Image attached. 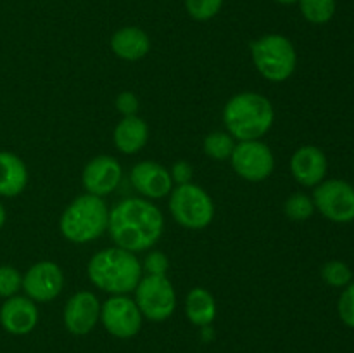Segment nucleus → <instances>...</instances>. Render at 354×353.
<instances>
[{"mask_svg": "<svg viewBox=\"0 0 354 353\" xmlns=\"http://www.w3.org/2000/svg\"><path fill=\"white\" fill-rule=\"evenodd\" d=\"M111 239L118 248L140 253L159 242L165 232V217L149 199L127 197L109 210Z\"/></svg>", "mask_w": 354, "mask_h": 353, "instance_id": "nucleus-1", "label": "nucleus"}, {"mask_svg": "<svg viewBox=\"0 0 354 353\" xmlns=\"http://www.w3.org/2000/svg\"><path fill=\"white\" fill-rule=\"evenodd\" d=\"M275 109L268 97L242 92L232 97L223 107V123L235 141H258L270 132Z\"/></svg>", "mask_w": 354, "mask_h": 353, "instance_id": "nucleus-2", "label": "nucleus"}, {"mask_svg": "<svg viewBox=\"0 0 354 353\" xmlns=\"http://www.w3.org/2000/svg\"><path fill=\"white\" fill-rule=\"evenodd\" d=\"M90 282L109 294H128L142 279V263L135 253L123 248H107L95 253L86 266Z\"/></svg>", "mask_w": 354, "mask_h": 353, "instance_id": "nucleus-3", "label": "nucleus"}, {"mask_svg": "<svg viewBox=\"0 0 354 353\" xmlns=\"http://www.w3.org/2000/svg\"><path fill=\"white\" fill-rule=\"evenodd\" d=\"M109 227V208L102 197L82 194L64 210L59 228L75 244H86L102 237Z\"/></svg>", "mask_w": 354, "mask_h": 353, "instance_id": "nucleus-4", "label": "nucleus"}, {"mask_svg": "<svg viewBox=\"0 0 354 353\" xmlns=\"http://www.w3.org/2000/svg\"><path fill=\"white\" fill-rule=\"evenodd\" d=\"M251 55L259 75L275 83H282L296 71L297 54L292 42L279 33H270L251 44Z\"/></svg>", "mask_w": 354, "mask_h": 353, "instance_id": "nucleus-5", "label": "nucleus"}, {"mask_svg": "<svg viewBox=\"0 0 354 353\" xmlns=\"http://www.w3.org/2000/svg\"><path fill=\"white\" fill-rule=\"evenodd\" d=\"M169 211L176 224L190 230H203L213 221L214 203L197 183H183L169 192Z\"/></svg>", "mask_w": 354, "mask_h": 353, "instance_id": "nucleus-6", "label": "nucleus"}, {"mask_svg": "<svg viewBox=\"0 0 354 353\" xmlns=\"http://www.w3.org/2000/svg\"><path fill=\"white\" fill-rule=\"evenodd\" d=\"M135 303L142 317L152 322H162L176 308V293L166 275H145L135 287Z\"/></svg>", "mask_w": 354, "mask_h": 353, "instance_id": "nucleus-7", "label": "nucleus"}, {"mask_svg": "<svg viewBox=\"0 0 354 353\" xmlns=\"http://www.w3.org/2000/svg\"><path fill=\"white\" fill-rule=\"evenodd\" d=\"M315 210L335 224H349L354 220V187L339 179L324 180L315 187Z\"/></svg>", "mask_w": 354, "mask_h": 353, "instance_id": "nucleus-8", "label": "nucleus"}, {"mask_svg": "<svg viewBox=\"0 0 354 353\" xmlns=\"http://www.w3.org/2000/svg\"><path fill=\"white\" fill-rule=\"evenodd\" d=\"M235 173L248 182H263L275 170L273 152L261 138L242 141L235 144L230 156Z\"/></svg>", "mask_w": 354, "mask_h": 353, "instance_id": "nucleus-9", "label": "nucleus"}, {"mask_svg": "<svg viewBox=\"0 0 354 353\" xmlns=\"http://www.w3.org/2000/svg\"><path fill=\"white\" fill-rule=\"evenodd\" d=\"M142 317L135 300L127 294H113L100 305V322L111 336L120 339H130L142 329Z\"/></svg>", "mask_w": 354, "mask_h": 353, "instance_id": "nucleus-10", "label": "nucleus"}, {"mask_svg": "<svg viewBox=\"0 0 354 353\" xmlns=\"http://www.w3.org/2000/svg\"><path fill=\"white\" fill-rule=\"evenodd\" d=\"M24 294L35 303H47L55 300L64 289V273L54 262H38L23 275Z\"/></svg>", "mask_w": 354, "mask_h": 353, "instance_id": "nucleus-11", "label": "nucleus"}, {"mask_svg": "<svg viewBox=\"0 0 354 353\" xmlns=\"http://www.w3.org/2000/svg\"><path fill=\"white\" fill-rule=\"evenodd\" d=\"M121 175H123V170H121L120 161L113 156L102 154L86 163L82 173V183L86 194L104 197L118 189Z\"/></svg>", "mask_w": 354, "mask_h": 353, "instance_id": "nucleus-12", "label": "nucleus"}, {"mask_svg": "<svg viewBox=\"0 0 354 353\" xmlns=\"http://www.w3.org/2000/svg\"><path fill=\"white\" fill-rule=\"evenodd\" d=\"M99 320L100 303L92 291H80L69 298L64 307V325L71 334H88Z\"/></svg>", "mask_w": 354, "mask_h": 353, "instance_id": "nucleus-13", "label": "nucleus"}, {"mask_svg": "<svg viewBox=\"0 0 354 353\" xmlns=\"http://www.w3.org/2000/svg\"><path fill=\"white\" fill-rule=\"evenodd\" d=\"M38 307L28 296H10L0 307V325L12 336L30 334L38 324Z\"/></svg>", "mask_w": 354, "mask_h": 353, "instance_id": "nucleus-14", "label": "nucleus"}, {"mask_svg": "<svg viewBox=\"0 0 354 353\" xmlns=\"http://www.w3.org/2000/svg\"><path fill=\"white\" fill-rule=\"evenodd\" d=\"M131 183L145 199H161L173 190L169 170L156 161H140L131 168Z\"/></svg>", "mask_w": 354, "mask_h": 353, "instance_id": "nucleus-15", "label": "nucleus"}, {"mask_svg": "<svg viewBox=\"0 0 354 353\" xmlns=\"http://www.w3.org/2000/svg\"><path fill=\"white\" fill-rule=\"evenodd\" d=\"M327 156L317 145H303L290 158V172L303 187H317L327 175Z\"/></svg>", "mask_w": 354, "mask_h": 353, "instance_id": "nucleus-16", "label": "nucleus"}, {"mask_svg": "<svg viewBox=\"0 0 354 353\" xmlns=\"http://www.w3.org/2000/svg\"><path fill=\"white\" fill-rule=\"evenodd\" d=\"M111 48L123 61H138L151 51V38L142 28L124 26L111 37Z\"/></svg>", "mask_w": 354, "mask_h": 353, "instance_id": "nucleus-17", "label": "nucleus"}, {"mask_svg": "<svg viewBox=\"0 0 354 353\" xmlns=\"http://www.w3.org/2000/svg\"><path fill=\"white\" fill-rule=\"evenodd\" d=\"M26 185L28 168L23 159L10 151H0V196L16 197Z\"/></svg>", "mask_w": 354, "mask_h": 353, "instance_id": "nucleus-18", "label": "nucleus"}, {"mask_svg": "<svg viewBox=\"0 0 354 353\" xmlns=\"http://www.w3.org/2000/svg\"><path fill=\"white\" fill-rule=\"evenodd\" d=\"M114 145L123 154H137L149 141V127L140 116H124L114 128Z\"/></svg>", "mask_w": 354, "mask_h": 353, "instance_id": "nucleus-19", "label": "nucleus"}, {"mask_svg": "<svg viewBox=\"0 0 354 353\" xmlns=\"http://www.w3.org/2000/svg\"><path fill=\"white\" fill-rule=\"evenodd\" d=\"M218 307L213 294L204 287H194L187 294L185 315L197 327H207L216 318Z\"/></svg>", "mask_w": 354, "mask_h": 353, "instance_id": "nucleus-20", "label": "nucleus"}, {"mask_svg": "<svg viewBox=\"0 0 354 353\" xmlns=\"http://www.w3.org/2000/svg\"><path fill=\"white\" fill-rule=\"evenodd\" d=\"M304 19L311 24H325L334 17L335 0H299Z\"/></svg>", "mask_w": 354, "mask_h": 353, "instance_id": "nucleus-21", "label": "nucleus"}, {"mask_svg": "<svg viewBox=\"0 0 354 353\" xmlns=\"http://www.w3.org/2000/svg\"><path fill=\"white\" fill-rule=\"evenodd\" d=\"M203 147L209 158L223 161V159L230 158L232 152H234L235 138L228 132H211L204 138Z\"/></svg>", "mask_w": 354, "mask_h": 353, "instance_id": "nucleus-22", "label": "nucleus"}, {"mask_svg": "<svg viewBox=\"0 0 354 353\" xmlns=\"http://www.w3.org/2000/svg\"><path fill=\"white\" fill-rule=\"evenodd\" d=\"M283 213L292 221H306L313 217L315 203L313 197L304 192H296L283 203Z\"/></svg>", "mask_w": 354, "mask_h": 353, "instance_id": "nucleus-23", "label": "nucleus"}, {"mask_svg": "<svg viewBox=\"0 0 354 353\" xmlns=\"http://www.w3.org/2000/svg\"><path fill=\"white\" fill-rule=\"evenodd\" d=\"M322 279L332 287H346L348 284H351L353 272L344 262H339V260H330L324 265L322 269Z\"/></svg>", "mask_w": 354, "mask_h": 353, "instance_id": "nucleus-24", "label": "nucleus"}, {"mask_svg": "<svg viewBox=\"0 0 354 353\" xmlns=\"http://www.w3.org/2000/svg\"><path fill=\"white\" fill-rule=\"evenodd\" d=\"M223 7V0H185L189 16L196 21H209Z\"/></svg>", "mask_w": 354, "mask_h": 353, "instance_id": "nucleus-25", "label": "nucleus"}, {"mask_svg": "<svg viewBox=\"0 0 354 353\" xmlns=\"http://www.w3.org/2000/svg\"><path fill=\"white\" fill-rule=\"evenodd\" d=\"M23 287V275L17 269L10 265H0V298L7 300L16 296Z\"/></svg>", "mask_w": 354, "mask_h": 353, "instance_id": "nucleus-26", "label": "nucleus"}, {"mask_svg": "<svg viewBox=\"0 0 354 353\" xmlns=\"http://www.w3.org/2000/svg\"><path fill=\"white\" fill-rule=\"evenodd\" d=\"M339 317L344 322L348 327L354 329V282L348 284L346 289L342 291L341 298H339Z\"/></svg>", "mask_w": 354, "mask_h": 353, "instance_id": "nucleus-27", "label": "nucleus"}, {"mask_svg": "<svg viewBox=\"0 0 354 353\" xmlns=\"http://www.w3.org/2000/svg\"><path fill=\"white\" fill-rule=\"evenodd\" d=\"M168 269L169 260L162 251H151L142 263V270H145L147 275H166Z\"/></svg>", "mask_w": 354, "mask_h": 353, "instance_id": "nucleus-28", "label": "nucleus"}, {"mask_svg": "<svg viewBox=\"0 0 354 353\" xmlns=\"http://www.w3.org/2000/svg\"><path fill=\"white\" fill-rule=\"evenodd\" d=\"M116 109L118 113L124 116H135L138 111V99L133 92H121L120 96L116 97Z\"/></svg>", "mask_w": 354, "mask_h": 353, "instance_id": "nucleus-29", "label": "nucleus"}, {"mask_svg": "<svg viewBox=\"0 0 354 353\" xmlns=\"http://www.w3.org/2000/svg\"><path fill=\"white\" fill-rule=\"evenodd\" d=\"M169 175H171L173 179V183H178V185H183V183H190L192 182V175H194V170L192 166L189 165L187 161H176L175 165L171 166V172H169Z\"/></svg>", "mask_w": 354, "mask_h": 353, "instance_id": "nucleus-30", "label": "nucleus"}, {"mask_svg": "<svg viewBox=\"0 0 354 353\" xmlns=\"http://www.w3.org/2000/svg\"><path fill=\"white\" fill-rule=\"evenodd\" d=\"M6 220H7V211L6 208H3V204L0 203V230H2V227L6 225Z\"/></svg>", "mask_w": 354, "mask_h": 353, "instance_id": "nucleus-31", "label": "nucleus"}, {"mask_svg": "<svg viewBox=\"0 0 354 353\" xmlns=\"http://www.w3.org/2000/svg\"><path fill=\"white\" fill-rule=\"evenodd\" d=\"M277 3H280V6H294V3H297L299 0H275Z\"/></svg>", "mask_w": 354, "mask_h": 353, "instance_id": "nucleus-32", "label": "nucleus"}]
</instances>
